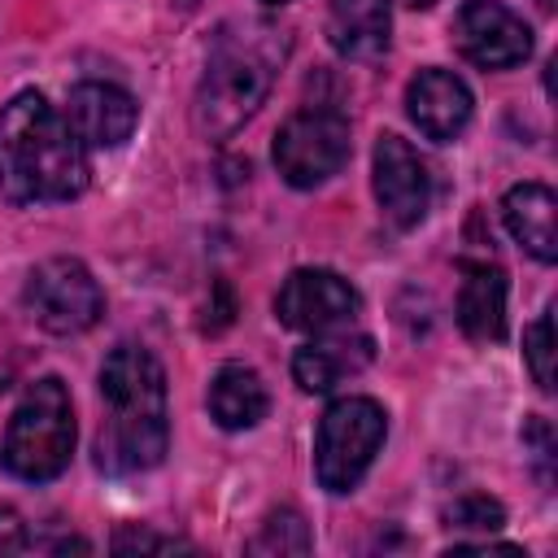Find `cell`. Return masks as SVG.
Masks as SVG:
<instances>
[{
	"instance_id": "cell-14",
	"label": "cell",
	"mask_w": 558,
	"mask_h": 558,
	"mask_svg": "<svg viewBox=\"0 0 558 558\" xmlns=\"http://www.w3.org/2000/svg\"><path fill=\"white\" fill-rule=\"evenodd\" d=\"M327 39L344 61H379L392 44L388 0H331Z\"/></svg>"
},
{
	"instance_id": "cell-2",
	"label": "cell",
	"mask_w": 558,
	"mask_h": 558,
	"mask_svg": "<svg viewBox=\"0 0 558 558\" xmlns=\"http://www.w3.org/2000/svg\"><path fill=\"white\" fill-rule=\"evenodd\" d=\"M105 423L96 436V466L105 475H135L166 458V371L140 344H118L100 366Z\"/></svg>"
},
{
	"instance_id": "cell-3",
	"label": "cell",
	"mask_w": 558,
	"mask_h": 558,
	"mask_svg": "<svg viewBox=\"0 0 558 558\" xmlns=\"http://www.w3.org/2000/svg\"><path fill=\"white\" fill-rule=\"evenodd\" d=\"M283 52H288V35L270 22L222 26L209 48V61H205V74L196 87V105H192L196 131L209 140L235 135L262 109Z\"/></svg>"
},
{
	"instance_id": "cell-13",
	"label": "cell",
	"mask_w": 558,
	"mask_h": 558,
	"mask_svg": "<svg viewBox=\"0 0 558 558\" xmlns=\"http://www.w3.org/2000/svg\"><path fill=\"white\" fill-rule=\"evenodd\" d=\"M375 357L371 336H349V331H323V340H310L292 357V379L305 392H331L340 379L366 371Z\"/></svg>"
},
{
	"instance_id": "cell-9",
	"label": "cell",
	"mask_w": 558,
	"mask_h": 558,
	"mask_svg": "<svg viewBox=\"0 0 558 558\" xmlns=\"http://www.w3.org/2000/svg\"><path fill=\"white\" fill-rule=\"evenodd\" d=\"M453 44L480 70H510L532 57L527 22L501 0H462L453 13Z\"/></svg>"
},
{
	"instance_id": "cell-6",
	"label": "cell",
	"mask_w": 558,
	"mask_h": 558,
	"mask_svg": "<svg viewBox=\"0 0 558 558\" xmlns=\"http://www.w3.org/2000/svg\"><path fill=\"white\" fill-rule=\"evenodd\" d=\"M22 305L52 336H78V331L96 327L100 314H105L100 283L92 279V270L78 257H48V262H39L26 275Z\"/></svg>"
},
{
	"instance_id": "cell-1",
	"label": "cell",
	"mask_w": 558,
	"mask_h": 558,
	"mask_svg": "<svg viewBox=\"0 0 558 558\" xmlns=\"http://www.w3.org/2000/svg\"><path fill=\"white\" fill-rule=\"evenodd\" d=\"M87 187V144L39 92L0 109V201H70Z\"/></svg>"
},
{
	"instance_id": "cell-22",
	"label": "cell",
	"mask_w": 558,
	"mask_h": 558,
	"mask_svg": "<svg viewBox=\"0 0 558 558\" xmlns=\"http://www.w3.org/2000/svg\"><path fill=\"white\" fill-rule=\"evenodd\" d=\"M26 549V523L13 510H0V558Z\"/></svg>"
},
{
	"instance_id": "cell-17",
	"label": "cell",
	"mask_w": 558,
	"mask_h": 558,
	"mask_svg": "<svg viewBox=\"0 0 558 558\" xmlns=\"http://www.w3.org/2000/svg\"><path fill=\"white\" fill-rule=\"evenodd\" d=\"M270 410V397H266V384L257 379V371L240 366V362H227L214 371L209 379V414L218 418V427L227 432H244V427H257Z\"/></svg>"
},
{
	"instance_id": "cell-23",
	"label": "cell",
	"mask_w": 558,
	"mask_h": 558,
	"mask_svg": "<svg viewBox=\"0 0 558 558\" xmlns=\"http://www.w3.org/2000/svg\"><path fill=\"white\" fill-rule=\"evenodd\" d=\"M397 4H410V9H432L436 0H397Z\"/></svg>"
},
{
	"instance_id": "cell-11",
	"label": "cell",
	"mask_w": 558,
	"mask_h": 558,
	"mask_svg": "<svg viewBox=\"0 0 558 558\" xmlns=\"http://www.w3.org/2000/svg\"><path fill=\"white\" fill-rule=\"evenodd\" d=\"M471 109H475V105H471L466 83H462L458 74L440 70V65L418 70V74L410 78V87H405V113H410V122H414L427 140H436V144L458 140V135L466 131V122H471Z\"/></svg>"
},
{
	"instance_id": "cell-7",
	"label": "cell",
	"mask_w": 558,
	"mask_h": 558,
	"mask_svg": "<svg viewBox=\"0 0 558 558\" xmlns=\"http://www.w3.org/2000/svg\"><path fill=\"white\" fill-rule=\"evenodd\" d=\"M349 118L336 109H301L275 135V170L292 187H318L349 161Z\"/></svg>"
},
{
	"instance_id": "cell-16",
	"label": "cell",
	"mask_w": 558,
	"mask_h": 558,
	"mask_svg": "<svg viewBox=\"0 0 558 558\" xmlns=\"http://www.w3.org/2000/svg\"><path fill=\"white\" fill-rule=\"evenodd\" d=\"M458 327L480 344L506 336V275L497 266H488V262H466L462 266Z\"/></svg>"
},
{
	"instance_id": "cell-18",
	"label": "cell",
	"mask_w": 558,
	"mask_h": 558,
	"mask_svg": "<svg viewBox=\"0 0 558 558\" xmlns=\"http://www.w3.org/2000/svg\"><path fill=\"white\" fill-rule=\"evenodd\" d=\"M314 541H310V527L296 510H275L266 514L262 532L248 541V554H310Z\"/></svg>"
},
{
	"instance_id": "cell-4",
	"label": "cell",
	"mask_w": 558,
	"mask_h": 558,
	"mask_svg": "<svg viewBox=\"0 0 558 558\" xmlns=\"http://www.w3.org/2000/svg\"><path fill=\"white\" fill-rule=\"evenodd\" d=\"M70 453H74L70 388L57 375H44L17 401V410L9 418V432H4L0 462H4L9 475L26 480V484H44V480H57L70 466Z\"/></svg>"
},
{
	"instance_id": "cell-12",
	"label": "cell",
	"mask_w": 558,
	"mask_h": 558,
	"mask_svg": "<svg viewBox=\"0 0 558 558\" xmlns=\"http://www.w3.org/2000/svg\"><path fill=\"white\" fill-rule=\"evenodd\" d=\"M65 122L87 148H118L131 140L140 122V105L131 92L113 83H78L65 100Z\"/></svg>"
},
{
	"instance_id": "cell-15",
	"label": "cell",
	"mask_w": 558,
	"mask_h": 558,
	"mask_svg": "<svg viewBox=\"0 0 558 558\" xmlns=\"http://www.w3.org/2000/svg\"><path fill=\"white\" fill-rule=\"evenodd\" d=\"M501 218L536 262L549 266L558 257V201L545 183H514L501 196Z\"/></svg>"
},
{
	"instance_id": "cell-20",
	"label": "cell",
	"mask_w": 558,
	"mask_h": 558,
	"mask_svg": "<svg viewBox=\"0 0 558 558\" xmlns=\"http://www.w3.org/2000/svg\"><path fill=\"white\" fill-rule=\"evenodd\" d=\"M445 523L458 527V532H484L488 536V532H497L506 523V510H501V501H493L484 493H466L445 510Z\"/></svg>"
},
{
	"instance_id": "cell-5",
	"label": "cell",
	"mask_w": 558,
	"mask_h": 558,
	"mask_svg": "<svg viewBox=\"0 0 558 558\" xmlns=\"http://www.w3.org/2000/svg\"><path fill=\"white\" fill-rule=\"evenodd\" d=\"M388 436V414L371 397H340L318 418L314 440V475L327 493H353L371 471L379 445Z\"/></svg>"
},
{
	"instance_id": "cell-8",
	"label": "cell",
	"mask_w": 558,
	"mask_h": 558,
	"mask_svg": "<svg viewBox=\"0 0 558 558\" xmlns=\"http://www.w3.org/2000/svg\"><path fill=\"white\" fill-rule=\"evenodd\" d=\"M357 310H362V296L353 292V283L323 266L292 270L275 296V318L292 331H314V336L340 331L344 323L357 318Z\"/></svg>"
},
{
	"instance_id": "cell-21",
	"label": "cell",
	"mask_w": 558,
	"mask_h": 558,
	"mask_svg": "<svg viewBox=\"0 0 558 558\" xmlns=\"http://www.w3.org/2000/svg\"><path fill=\"white\" fill-rule=\"evenodd\" d=\"M174 549H187V541L161 536L148 527H118L113 532V554H174Z\"/></svg>"
},
{
	"instance_id": "cell-10",
	"label": "cell",
	"mask_w": 558,
	"mask_h": 558,
	"mask_svg": "<svg viewBox=\"0 0 558 558\" xmlns=\"http://www.w3.org/2000/svg\"><path fill=\"white\" fill-rule=\"evenodd\" d=\"M375 201L384 218L401 231L418 227L432 209V170L401 135L375 140Z\"/></svg>"
},
{
	"instance_id": "cell-24",
	"label": "cell",
	"mask_w": 558,
	"mask_h": 558,
	"mask_svg": "<svg viewBox=\"0 0 558 558\" xmlns=\"http://www.w3.org/2000/svg\"><path fill=\"white\" fill-rule=\"evenodd\" d=\"M174 4H179V9H196L201 0H174Z\"/></svg>"
},
{
	"instance_id": "cell-19",
	"label": "cell",
	"mask_w": 558,
	"mask_h": 558,
	"mask_svg": "<svg viewBox=\"0 0 558 558\" xmlns=\"http://www.w3.org/2000/svg\"><path fill=\"white\" fill-rule=\"evenodd\" d=\"M523 357L541 392H554V310H545L527 331H523Z\"/></svg>"
},
{
	"instance_id": "cell-25",
	"label": "cell",
	"mask_w": 558,
	"mask_h": 558,
	"mask_svg": "<svg viewBox=\"0 0 558 558\" xmlns=\"http://www.w3.org/2000/svg\"><path fill=\"white\" fill-rule=\"evenodd\" d=\"M266 4H288V0H266Z\"/></svg>"
}]
</instances>
